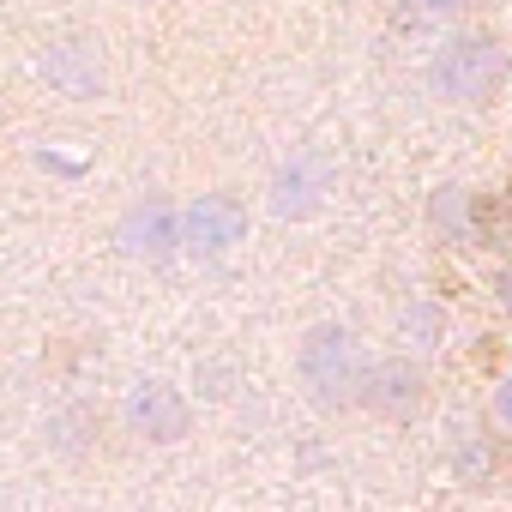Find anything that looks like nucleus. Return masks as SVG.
<instances>
[{
  "instance_id": "obj_9",
  "label": "nucleus",
  "mask_w": 512,
  "mask_h": 512,
  "mask_svg": "<svg viewBox=\"0 0 512 512\" xmlns=\"http://www.w3.org/2000/svg\"><path fill=\"white\" fill-rule=\"evenodd\" d=\"M392 332H398V344H404V356H440V344H446V332H452V314H446V302H434V296H410L398 314H392Z\"/></svg>"
},
{
  "instance_id": "obj_16",
  "label": "nucleus",
  "mask_w": 512,
  "mask_h": 512,
  "mask_svg": "<svg viewBox=\"0 0 512 512\" xmlns=\"http://www.w3.org/2000/svg\"><path fill=\"white\" fill-rule=\"evenodd\" d=\"M127 7H145V0H127Z\"/></svg>"
},
{
  "instance_id": "obj_14",
  "label": "nucleus",
  "mask_w": 512,
  "mask_h": 512,
  "mask_svg": "<svg viewBox=\"0 0 512 512\" xmlns=\"http://www.w3.org/2000/svg\"><path fill=\"white\" fill-rule=\"evenodd\" d=\"M464 7H470V0H404V13H416V19H452Z\"/></svg>"
},
{
  "instance_id": "obj_4",
  "label": "nucleus",
  "mask_w": 512,
  "mask_h": 512,
  "mask_svg": "<svg viewBox=\"0 0 512 512\" xmlns=\"http://www.w3.org/2000/svg\"><path fill=\"white\" fill-rule=\"evenodd\" d=\"M241 235H247V205L235 193L211 187L181 205V253H193V260H223L229 247H241Z\"/></svg>"
},
{
  "instance_id": "obj_11",
  "label": "nucleus",
  "mask_w": 512,
  "mask_h": 512,
  "mask_svg": "<svg viewBox=\"0 0 512 512\" xmlns=\"http://www.w3.org/2000/svg\"><path fill=\"white\" fill-rule=\"evenodd\" d=\"M43 434H49V452H55V458H85V452L97 446V434H103V416H97L91 404H61Z\"/></svg>"
},
{
  "instance_id": "obj_1",
  "label": "nucleus",
  "mask_w": 512,
  "mask_h": 512,
  "mask_svg": "<svg viewBox=\"0 0 512 512\" xmlns=\"http://www.w3.org/2000/svg\"><path fill=\"white\" fill-rule=\"evenodd\" d=\"M296 380H302V392H308L314 410H326V416L332 410H350L362 398V380H368L362 338L350 326H338V320L308 326V338L296 344Z\"/></svg>"
},
{
  "instance_id": "obj_12",
  "label": "nucleus",
  "mask_w": 512,
  "mask_h": 512,
  "mask_svg": "<svg viewBox=\"0 0 512 512\" xmlns=\"http://www.w3.org/2000/svg\"><path fill=\"white\" fill-rule=\"evenodd\" d=\"M494 470H500V446H494V440H488L482 428H470V434H458V446H452V476L476 488V482H488Z\"/></svg>"
},
{
  "instance_id": "obj_13",
  "label": "nucleus",
  "mask_w": 512,
  "mask_h": 512,
  "mask_svg": "<svg viewBox=\"0 0 512 512\" xmlns=\"http://www.w3.org/2000/svg\"><path fill=\"white\" fill-rule=\"evenodd\" d=\"M488 416H494V428H506V434H512V374H500V380H494V392H488Z\"/></svg>"
},
{
  "instance_id": "obj_3",
  "label": "nucleus",
  "mask_w": 512,
  "mask_h": 512,
  "mask_svg": "<svg viewBox=\"0 0 512 512\" xmlns=\"http://www.w3.org/2000/svg\"><path fill=\"white\" fill-rule=\"evenodd\" d=\"M121 422L145 446H175V440L193 434V398L169 380H133L127 398H121Z\"/></svg>"
},
{
  "instance_id": "obj_5",
  "label": "nucleus",
  "mask_w": 512,
  "mask_h": 512,
  "mask_svg": "<svg viewBox=\"0 0 512 512\" xmlns=\"http://www.w3.org/2000/svg\"><path fill=\"white\" fill-rule=\"evenodd\" d=\"M115 247L127 260H145V266H163L181 253V211L163 199V193H145L133 199L121 217H115Z\"/></svg>"
},
{
  "instance_id": "obj_8",
  "label": "nucleus",
  "mask_w": 512,
  "mask_h": 512,
  "mask_svg": "<svg viewBox=\"0 0 512 512\" xmlns=\"http://www.w3.org/2000/svg\"><path fill=\"white\" fill-rule=\"evenodd\" d=\"M43 73H49V85H55L61 97H79V103L103 91V55H97V43H85V37L49 43V55H43Z\"/></svg>"
},
{
  "instance_id": "obj_15",
  "label": "nucleus",
  "mask_w": 512,
  "mask_h": 512,
  "mask_svg": "<svg viewBox=\"0 0 512 512\" xmlns=\"http://www.w3.org/2000/svg\"><path fill=\"white\" fill-rule=\"evenodd\" d=\"M494 296H500V308H506V314H512V266H506V272H500V278H494Z\"/></svg>"
},
{
  "instance_id": "obj_6",
  "label": "nucleus",
  "mask_w": 512,
  "mask_h": 512,
  "mask_svg": "<svg viewBox=\"0 0 512 512\" xmlns=\"http://www.w3.org/2000/svg\"><path fill=\"white\" fill-rule=\"evenodd\" d=\"M326 187H332V163L320 151H296L290 163H278L272 187H266V205L278 223H302L326 205Z\"/></svg>"
},
{
  "instance_id": "obj_2",
  "label": "nucleus",
  "mask_w": 512,
  "mask_h": 512,
  "mask_svg": "<svg viewBox=\"0 0 512 512\" xmlns=\"http://www.w3.org/2000/svg\"><path fill=\"white\" fill-rule=\"evenodd\" d=\"M506 85V49L494 31H458L428 61V91L440 103H482Z\"/></svg>"
},
{
  "instance_id": "obj_10",
  "label": "nucleus",
  "mask_w": 512,
  "mask_h": 512,
  "mask_svg": "<svg viewBox=\"0 0 512 512\" xmlns=\"http://www.w3.org/2000/svg\"><path fill=\"white\" fill-rule=\"evenodd\" d=\"M476 193L470 187H458V181H446V187H434V199H428V223H434V235L440 241H452V247H470L476 241Z\"/></svg>"
},
{
  "instance_id": "obj_7",
  "label": "nucleus",
  "mask_w": 512,
  "mask_h": 512,
  "mask_svg": "<svg viewBox=\"0 0 512 512\" xmlns=\"http://www.w3.org/2000/svg\"><path fill=\"white\" fill-rule=\"evenodd\" d=\"M422 398H428L422 362L416 356H386V362H368V380H362V398L356 404H368L386 422H404V416L422 410Z\"/></svg>"
}]
</instances>
